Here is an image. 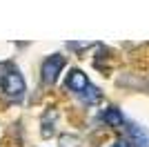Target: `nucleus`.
Segmentation results:
<instances>
[{
  "label": "nucleus",
  "mask_w": 149,
  "mask_h": 147,
  "mask_svg": "<svg viewBox=\"0 0 149 147\" xmlns=\"http://www.w3.org/2000/svg\"><path fill=\"white\" fill-rule=\"evenodd\" d=\"M0 85H2V92L11 98H22V94H25V80H22V76L18 71L5 74Z\"/></svg>",
  "instance_id": "nucleus-1"
},
{
  "label": "nucleus",
  "mask_w": 149,
  "mask_h": 147,
  "mask_svg": "<svg viewBox=\"0 0 149 147\" xmlns=\"http://www.w3.org/2000/svg\"><path fill=\"white\" fill-rule=\"evenodd\" d=\"M62 67H65V58L60 54H54L51 58H47L42 62V80L45 83H56V78H58V74H60Z\"/></svg>",
  "instance_id": "nucleus-2"
},
{
  "label": "nucleus",
  "mask_w": 149,
  "mask_h": 147,
  "mask_svg": "<svg viewBox=\"0 0 149 147\" xmlns=\"http://www.w3.org/2000/svg\"><path fill=\"white\" fill-rule=\"evenodd\" d=\"M67 87L71 89V92H78L82 94L85 89L89 87V80L87 76L80 71V69H74V71H69V78H67Z\"/></svg>",
  "instance_id": "nucleus-3"
},
{
  "label": "nucleus",
  "mask_w": 149,
  "mask_h": 147,
  "mask_svg": "<svg viewBox=\"0 0 149 147\" xmlns=\"http://www.w3.org/2000/svg\"><path fill=\"white\" fill-rule=\"evenodd\" d=\"M129 136H131V143H134L136 147H149V134L145 132L143 127L131 125V127H129Z\"/></svg>",
  "instance_id": "nucleus-4"
},
{
  "label": "nucleus",
  "mask_w": 149,
  "mask_h": 147,
  "mask_svg": "<svg viewBox=\"0 0 149 147\" xmlns=\"http://www.w3.org/2000/svg\"><path fill=\"white\" fill-rule=\"evenodd\" d=\"M102 120L109 123L111 127H120L123 125V114H120L118 109H113V107H109V109L102 111Z\"/></svg>",
  "instance_id": "nucleus-5"
},
{
  "label": "nucleus",
  "mask_w": 149,
  "mask_h": 147,
  "mask_svg": "<svg viewBox=\"0 0 149 147\" xmlns=\"http://www.w3.org/2000/svg\"><path fill=\"white\" fill-rule=\"evenodd\" d=\"M80 98H82V103H87V105H93V103H98L100 100V92L96 89V87H91L89 85L85 92L80 94Z\"/></svg>",
  "instance_id": "nucleus-6"
},
{
  "label": "nucleus",
  "mask_w": 149,
  "mask_h": 147,
  "mask_svg": "<svg viewBox=\"0 0 149 147\" xmlns=\"http://www.w3.org/2000/svg\"><path fill=\"white\" fill-rule=\"evenodd\" d=\"M60 147H80V138H78V136H69V134H62L60 136Z\"/></svg>",
  "instance_id": "nucleus-7"
},
{
  "label": "nucleus",
  "mask_w": 149,
  "mask_h": 147,
  "mask_svg": "<svg viewBox=\"0 0 149 147\" xmlns=\"http://www.w3.org/2000/svg\"><path fill=\"white\" fill-rule=\"evenodd\" d=\"M113 147H131V145H129V141H118Z\"/></svg>",
  "instance_id": "nucleus-8"
}]
</instances>
